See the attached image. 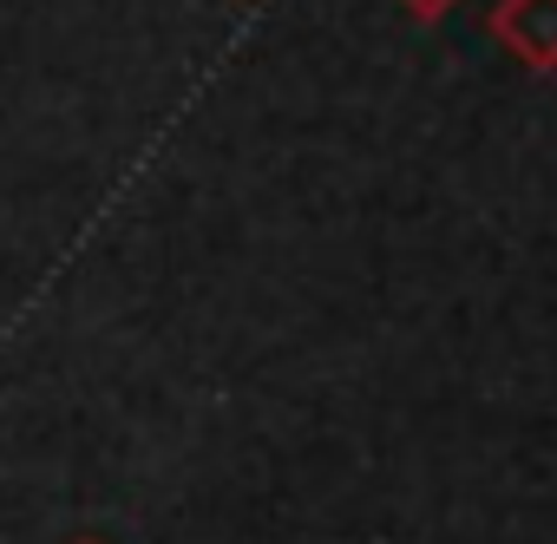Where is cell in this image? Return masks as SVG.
<instances>
[{
    "instance_id": "6da1fadb",
    "label": "cell",
    "mask_w": 557,
    "mask_h": 544,
    "mask_svg": "<svg viewBox=\"0 0 557 544\" xmlns=\"http://www.w3.org/2000/svg\"><path fill=\"white\" fill-rule=\"evenodd\" d=\"M485 27L518 66L557 73V0H498L485 14Z\"/></svg>"
},
{
    "instance_id": "7a4b0ae2",
    "label": "cell",
    "mask_w": 557,
    "mask_h": 544,
    "mask_svg": "<svg viewBox=\"0 0 557 544\" xmlns=\"http://www.w3.org/2000/svg\"><path fill=\"white\" fill-rule=\"evenodd\" d=\"M453 8H459V0H400V14H407V21H420V27H433V21H446Z\"/></svg>"
},
{
    "instance_id": "3957f363",
    "label": "cell",
    "mask_w": 557,
    "mask_h": 544,
    "mask_svg": "<svg viewBox=\"0 0 557 544\" xmlns=\"http://www.w3.org/2000/svg\"><path fill=\"white\" fill-rule=\"evenodd\" d=\"M73 544H106V537H73Z\"/></svg>"
}]
</instances>
